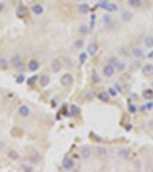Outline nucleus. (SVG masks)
Wrapping results in <instances>:
<instances>
[{"instance_id":"f03ea898","label":"nucleus","mask_w":153,"mask_h":172,"mask_svg":"<svg viewBox=\"0 0 153 172\" xmlns=\"http://www.w3.org/2000/svg\"><path fill=\"white\" fill-rule=\"evenodd\" d=\"M60 83L63 86H70V85H74V76L72 74H69V72H64L61 76V78H60Z\"/></svg>"},{"instance_id":"bb28decb","label":"nucleus","mask_w":153,"mask_h":172,"mask_svg":"<svg viewBox=\"0 0 153 172\" xmlns=\"http://www.w3.org/2000/svg\"><path fill=\"white\" fill-rule=\"evenodd\" d=\"M152 108H153V103H152L150 100H148V103H146V105H142V106L139 108V109H141L142 112H147V111H150Z\"/></svg>"},{"instance_id":"9d476101","label":"nucleus","mask_w":153,"mask_h":172,"mask_svg":"<svg viewBox=\"0 0 153 172\" xmlns=\"http://www.w3.org/2000/svg\"><path fill=\"white\" fill-rule=\"evenodd\" d=\"M31 11H32L34 16H42L44 12V6L40 5V3H35V5H32V8H31Z\"/></svg>"},{"instance_id":"7ed1b4c3","label":"nucleus","mask_w":153,"mask_h":172,"mask_svg":"<svg viewBox=\"0 0 153 172\" xmlns=\"http://www.w3.org/2000/svg\"><path fill=\"white\" fill-rule=\"evenodd\" d=\"M9 63L14 66V68L19 69V71H21V69H23V61H21V57H20L19 54L12 55V57H11V60H9Z\"/></svg>"},{"instance_id":"a878e982","label":"nucleus","mask_w":153,"mask_h":172,"mask_svg":"<svg viewBox=\"0 0 153 172\" xmlns=\"http://www.w3.org/2000/svg\"><path fill=\"white\" fill-rule=\"evenodd\" d=\"M142 97H144L146 100H152V98H153V91H152V89H146V91L142 92Z\"/></svg>"},{"instance_id":"5701e85b","label":"nucleus","mask_w":153,"mask_h":172,"mask_svg":"<svg viewBox=\"0 0 153 172\" xmlns=\"http://www.w3.org/2000/svg\"><path fill=\"white\" fill-rule=\"evenodd\" d=\"M87 59H89V54L87 52H81V54L78 55V61H80V65H84L87 61Z\"/></svg>"},{"instance_id":"412c9836","label":"nucleus","mask_w":153,"mask_h":172,"mask_svg":"<svg viewBox=\"0 0 153 172\" xmlns=\"http://www.w3.org/2000/svg\"><path fill=\"white\" fill-rule=\"evenodd\" d=\"M144 46L147 49H153V36H147L144 38Z\"/></svg>"},{"instance_id":"c85d7f7f","label":"nucleus","mask_w":153,"mask_h":172,"mask_svg":"<svg viewBox=\"0 0 153 172\" xmlns=\"http://www.w3.org/2000/svg\"><path fill=\"white\" fill-rule=\"evenodd\" d=\"M78 114H80V108H78V106H72V108H70L69 115H74V117H76Z\"/></svg>"},{"instance_id":"f8f14e48","label":"nucleus","mask_w":153,"mask_h":172,"mask_svg":"<svg viewBox=\"0 0 153 172\" xmlns=\"http://www.w3.org/2000/svg\"><path fill=\"white\" fill-rule=\"evenodd\" d=\"M78 12H80L81 16H84V14H89V12H91V6H89L87 3L81 2V3H80V6H78Z\"/></svg>"},{"instance_id":"b1692460","label":"nucleus","mask_w":153,"mask_h":172,"mask_svg":"<svg viewBox=\"0 0 153 172\" xmlns=\"http://www.w3.org/2000/svg\"><path fill=\"white\" fill-rule=\"evenodd\" d=\"M98 100H101V101H109V100H110L109 92H100V94H98Z\"/></svg>"},{"instance_id":"1a4fd4ad","label":"nucleus","mask_w":153,"mask_h":172,"mask_svg":"<svg viewBox=\"0 0 153 172\" xmlns=\"http://www.w3.org/2000/svg\"><path fill=\"white\" fill-rule=\"evenodd\" d=\"M19 114H20V117L28 118V117L31 115V109H29V106H26V105H21V106H19Z\"/></svg>"},{"instance_id":"7c9ffc66","label":"nucleus","mask_w":153,"mask_h":172,"mask_svg":"<svg viewBox=\"0 0 153 172\" xmlns=\"http://www.w3.org/2000/svg\"><path fill=\"white\" fill-rule=\"evenodd\" d=\"M107 92H109V95H110V97H115L116 94H118V91H116V88H115V86L109 88V91H107Z\"/></svg>"},{"instance_id":"a211bd4d","label":"nucleus","mask_w":153,"mask_h":172,"mask_svg":"<svg viewBox=\"0 0 153 172\" xmlns=\"http://www.w3.org/2000/svg\"><path fill=\"white\" fill-rule=\"evenodd\" d=\"M142 74L144 76H153V65L152 63H147L142 66Z\"/></svg>"},{"instance_id":"2eb2a0df","label":"nucleus","mask_w":153,"mask_h":172,"mask_svg":"<svg viewBox=\"0 0 153 172\" xmlns=\"http://www.w3.org/2000/svg\"><path fill=\"white\" fill-rule=\"evenodd\" d=\"M127 5L133 9H139L142 6V0H127Z\"/></svg>"},{"instance_id":"0eeeda50","label":"nucleus","mask_w":153,"mask_h":172,"mask_svg":"<svg viewBox=\"0 0 153 172\" xmlns=\"http://www.w3.org/2000/svg\"><path fill=\"white\" fill-rule=\"evenodd\" d=\"M80 154H81V158H84V160H89V158L92 157L93 151H92L91 146H83L81 151H80Z\"/></svg>"},{"instance_id":"9b49d317","label":"nucleus","mask_w":153,"mask_h":172,"mask_svg":"<svg viewBox=\"0 0 153 172\" xmlns=\"http://www.w3.org/2000/svg\"><path fill=\"white\" fill-rule=\"evenodd\" d=\"M86 52L89 55H97L98 54V45L97 43H89L86 46Z\"/></svg>"},{"instance_id":"f3484780","label":"nucleus","mask_w":153,"mask_h":172,"mask_svg":"<svg viewBox=\"0 0 153 172\" xmlns=\"http://www.w3.org/2000/svg\"><path fill=\"white\" fill-rule=\"evenodd\" d=\"M78 31H80L81 36H87V34L91 32V26H89L87 23H81V25H80V28H78Z\"/></svg>"},{"instance_id":"f704fd0d","label":"nucleus","mask_w":153,"mask_h":172,"mask_svg":"<svg viewBox=\"0 0 153 172\" xmlns=\"http://www.w3.org/2000/svg\"><path fill=\"white\" fill-rule=\"evenodd\" d=\"M136 111H138V108L135 106V105H129V112H130V114H135Z\"/></svg>"},{"instance_id":"6e6552de","label":"nucleus","mask_w":153,"mask_h":172,"mask_svg":"<svg viewBox=\"0 0 153 172\" xmlns=\"http://www.w3.org/2000/svg\"><path fill=\"white\" fill-rule=\"evenodd\" d=\"M107 154H109V151H107L106 146H97V148H95V155H97L98 158H106Z\"/></svg>"},{"instance_id":"39448f33","label":"nucleus","mask_w":153,"mask_h":172,"mask_svg":"<svg viewBox=\"0 0 153 172\" xmlns=\"http://www.w3.org/2000/svg\"><path fill=\"white\" fill-rule=\"evenodd\" d=\"M130 55H132L135 60L142 59V57H144V51H142V48H138V46L132 48V49H130Z\"/></svg>"},{"instance_id":"c756f323","label":"nucleus","mask_w":153,"mask_h":172,"mask_svg":"<svg viewBox=\"0 0 153 172\" xmlns=\"http://www.w3.org/2000/svg\"><path fill=\"white\" fill-rule=\"evenodd\" d=\"M109 2H110V0H98L97 6H98V8H106V5H107Z\"/></svg>"},{"instance_id":"4be33fe9","label":"nucleus","mask_w":153,"mask_h":172,"mask_svg":"<svg viewBox=\"0 0 153 172\" xmlns=\"http://www.w3.org/2000/svg\"><path fill=\"white\" fill-rule=\"evenodd\" d=\"M8 157H9L12 161H17V160H19V158H20L19 152H17L15 149H9V151H8Z\"/></svg>"},{"instance_id":"a19ab883","label":"nucleus","mask_w":153,"mask_h":172,"mask_svg":"<svg viewBox=\"0 0 153 172\" xmlns=\"http://www.w3.org/2000/svg\"><path fill=\"white\" fill-rule=\"evenodd\" d=\"M74 2H78V3H81V2H84V0H74Z\"/></svg>"},{"instance_id":"e433bc0d","label":"nucleus","mask_w":153,"mask_h":172,"mask_svg":"<svg viewBox=\"0 0 153 172\" xmlns=\"http://www.w3.org/2000/svg\"><path fill=\"white\" fill-rule=\"evenodd\" d=\"M116 60H118V59H116V57H110V59H109V63L115 66V63H116Z\"/></svg>"},{"instance_id":"393cba45","label":"nucleus","mask_w":153,"mask_h":172,"mask_svg":"<svg viewBox=\"0 0 153 172\" xmlns=\"http://www.w3.org/2000/svg\"><path fill=\"white\" fill-rule=\"evenodd\" d=\"M103 22L106 23V26H113V25H112V23H113V20H112V17H110L109 12H107V14L103 17Z\"/></svg>"},{"instance_id":"2f4dec72","label":"nucleus","mask_w":153,"mask_h":172,"mask_svg":"<svg viewBox=\"0 0 153 172\" xmlns=\"http://www.w3.org/2000/svg\"><path fill=\"white\" fill-rule=\"evenodd\" d=\"M0 68H2V69L8 68V60L6 59H0Z\"/></svg>"},{"instance_id":"72a5a7b5","label":"nucleus","mask_w":153,"mask_h":172,"mask_svg":"<svg viewBox=\"0 0 153 172\" xmlns=\"http://www.w3.org/2000/svg\"><path fill=\"white\" fill-rule=\"evenodd\" d=\"M15 82H17V83H23V82H25V76H23V74L20 72L19 76L15 77Z\"/></svg>"},{"instance_id":"c9c22d12","label":"nucleus","mask_w":153,"mask_h":172,"mask_svg":"<svg viewBox=\"0 0 153 172\" xmlns=\"http://www.w3.org/2000/svg\"><path fill=\"white\" fill-rule=\"evenodd\" d=\"M81 46H83V40L80 38V40H76V42H75V48H81Z\"/></svg>"},{"instance_id":"4468645a","label":"nucleus","mask_w":153,"mask_h":172,"mask_svg":"<svg viewBox=\"0 0 153 172\" xmlns=\"http://www.w3.org/2000/svg\"><path fill=\"white\" fill-rule=\"evenodd\" d=\"M104 9H106L107 12H109V14H113V12H116V11L119 9V8H118V5H116V3H113V2H109V3L106 5V8H104Z\"/></svg>"},{"instance_id":"6ab92c4d","label":"nucleus","mask_w":153,"mask_h":172,"mask_svg":"<svg viewBox=\"0 0 153 172\" xmlns=\"http://www.w3.org/2000/svg\"><path fill=\"white\" fill-rule=\"evenodd\" d=\"M49 83H51V77H49V76H42V77H40V80H38V85L42 88H46Z\"/></svg>"},{"instance_id":"aec40b11","label":"nucleus","mask_w":153,"mask_h":172,"mask_svg":"<svg viewBox=\"0 0 153 172\" xmlns=\"http://www.w3.org/2000/svg\"><path fill=\"white\" fill-rule=\"evenodd\" d=\"M132 17H133V12H132V11H123L121 20H123L124 23H125V22H130V20H132Z\"/></svg>"},{"instance_id":"cd10ccee","label":"nucleus","mask_w":153,"mask_h":172,"mask_svg":"<svg viewBox=\"0 0 153 172\" xmlns=\"http://www.w3.org/2000/svg\"><path fill=\"white\" fill-rule=\"evenodd\" d=\"M118 155L123 157V158H127V157H129V149H125V148L118 149Z\"/></svg>"},{"instance_id":"dca6fc26","label":"nucleus","mask_w":153,"mask_h":172,"mask_svg":"<svg viewBox=\"0 0 153 172\" xmlns=\"http://www.w3.org/2000/svg\"><path fill=\"white\" fill-rule=\"evenodd\" d=\"M51 68H52V72H60L61 71V60H52V65H51Z\"/></svg>"},{"instance_id":"4c0bfd02","label":"nucleus","mask_w":153,"mask_h":172,"mask_svg":"<svg viewBox=\"0 0 153 172\" xmlns=\"http://www.w3.org/2000/svg\"><path fill=\"white\" fill-rule=\"evenodd\" d=\"M3 9H5V3H3V2H0V12H2Z\"/></svg>"},{"instance_id":"ea45409f","label":"nucleus","mask_w":153,"mask_h":172,"mask_svg":"<svg viewBox=\"0 0 153 172\" xmlns=\"http://www.w3.org/2000/svg\"><path fill=\"white\" fill-rule=\"evenodd\" d=\"M148 59H153V51L150 52V54H148Z\"/></svg>"},{"instance_id":"f257e3e1","label":"nucleus","mask_w":153,"mask_h":172,"mask_svg":"<svg viewBox=\"0 0 153 172\" xmlns=\"http://www.w3.org/2000/svg\"><path fill=\"white\" fill-rule=\"evenodd\" d=\"M61 167L64 171H72L75 167V160H74V157H64L63 158V161H61Z\"/></svg>"},{"instance_id":"20e7f679","label":"nucleus","mask_w":153,"mask_h":172,"mask_svg":"<svg viewBox=\"0 0 153 172\" xmlns=\"http://www.w3.org/2000/svg\"><path fill=\"white\" fill-rule=\"evenodd\" d=\"M115 72H116L115 66H113V65H110V63L104 65V68H103V76H104V77H113V76H115Z\"/></svg>"},{"instance_id":"ddd939ff","label":"nucleus","mask_w":153,"mask_h":172,"mask_svg":"<svg viewBox=\"0 0 153 172\" xmlns=\"http://www.w3.org/2000/svg\"><path fill=\"white\" fill-rule=\"evenodd\" d=\"M125 68H127V65H125V61H124V60H116V63H115V69H116V72H124V71H125Z\"/></svg>"},{"instance_id":"423d86ee","label":"nucleus","mask_w":153,"mask_h":172,"mask_svg":"<svg viewBox=\"0 0 153 172\" xmlns=\"http://www.w3.org/2000/svg\"><path fill=\"white\" fill-rule=\"evenodd\" d=\"M28 69H29L31 72H37L38 69H40V61L37 59H31L28 61Z\"/></svg>"},{"instance_id":"473e14b6","label":"nucleus","mask_w":153,"mask_h":172,"mask_svg":"<svg viewBox=\"0 0 153 172\" xmlns=\"http://www.w3.org/2000/svg\"><path fill=\"white\" fill-rule=\"evenodd\" d=\"M25 14H26V8L20 6V8H19V12H17V16H19V17H23Z\"/></svg>"},{"instance_id":"58836bf2","label":"nucleus","mask_w":153,"mask_h":172,"mask_svg":"<svg viewBox=\"0 0 153 172\" xmlns=\"http://www.w3.org/2000/svg\"><path fill=\"white\" fill-rule=\"evenodd\" d=\"M34 82H35V77H32V78H29V80H28V83H29V85H32Z\"/></svg>"}]
</instances>
